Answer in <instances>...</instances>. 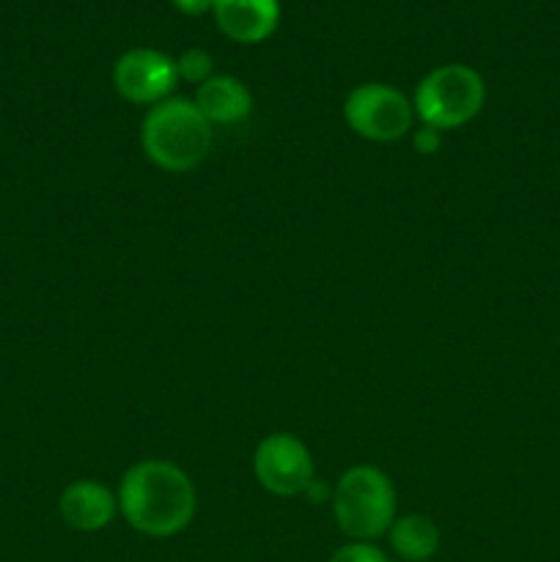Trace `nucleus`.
<instances>
[{
  "mask_svg": "<svg viewBox=\"0 0 560 562\" xmlns=\"http://www.w3.org/2000/svg\"><path fill=\"white\" fill-rule=\"evenodd\" d=\"M119 514L135 532L148 538H173L192 525L198 494L181 467L163 459L132 464L119 483Z\"/></svg>",
  "mask_w": 560,
  "mask_h": 562,
  "instance_id": "obj_1",
  "label": "nucleus"
},
{
  "mask_svg": "<svg viewBox=\"0 0 560 562\" xmlns=\"http://www.w3.org/2000/svg\"><path fill=\"white\" fill-rule=\"evenodd\" d=\"M214 130L192 99L170 97L154 104L141 124L143 154L168 173H187L209 157Z\"/></svg>",
  "mask_w": 560,
  "mask_h": 562,
  "instance_id": "obj_2",
  "label": "nucleus"
},
{
  "mask_svg": "<svg viewBox=\"0 0 560 562\" xmlns=\"http://www.w3.org/2000/svg\"><path fill=\"white\" fill-rule=\"evenodd\" d=\"M335 525L351 541H377L395 521L393 481L379 467L357 464L340 475L333 492Z\"/></svg>",
  "mask_w": 560,
  "mask_h": 562,
  "instance_id": "obj_3",
  "label": "nucleus"
},
{
  "mask_svg": "<svg viewBox=\"0 0 560 562\" xmlns=\"http://www.w3.org/2000/svg\"><path fill=\"white\" fill-rule=\"evenodd\" d=\"M486 102V86L475 69L464 64H445L428 71L415 88V115L423 126L437 132L470 124Z\"/></svg>",
  "mask_w": 560,
  "mask_h": 562,
  "instance_id": "obj_4",
  "label": "nucleus"
},
{
  "mask_svg": "<svg viewBox=\"0 0 560 562\" xmlns=\"http://www.w3.org/2000/svg\"><path fill=\"white\" fill-rule=\"evenodd\" d=\"M344 119L355 135L371 143H393L410 135L415 108L410 99L384 82H362L346 97Z\"/></svg>",
  "mask_w": 560,
  "mask_h": 562,
  "instance_id": "obj_5",
  "label": "nucleus"
},
{
  "mask_svg": "<svg viewBox=\"0 0 560 562\" xmlns=\"http://www.w3.org/2000/svg\"><path fill=\"white\" fill-rule=\"evenodd\" d=\"M253 475L275 497H300L316 483V467L307 445L294 434H269L253 453Z\"/></svg>",
  "mask_w": 560,
  "mask_h": 562,
  "instance_id": "obj_6",
  "label": "nucleus"
},
{
  "mask_svg": "<svg viewBox=\"0 0 560 562\" xmlns=\"http://www.w3.org/2000/svg\"><path fill=\"white\" fill-rule=\"evenodd\" d=\"M179 82L176 60L159 49L135 47L121 55L113 66V86L126 102L159 104L170 99V91Z\"/></svg>",
  "mask_w": 560,
  "mask_h": 562,
  "instance_id": "obj_7",
  "label": "nucleus"
},
{
  "mask_svg": "<svg viewBox=\"0 0 560 562\" xmlns=\"http://www.w3.org/2000/svg\"><path fill=\"white\" fill-rule=\"evenodd\" d=\"M58 514L77 532H99L119 514V499L99 481H75L58 499Z\"/></svg>",
  "mask_w": 560,
  "mask_h": 562,
  "instance_id": "obj_8",
  "label": "nucleus"
},
{
  "mask_svg": "<svg viewBox=\"0 0 560 562\" xmlns=\"http://www.w3.org/2000/svg\"><path fill=\"white\" fill-rule=\"evenodd\" d=\"M220 31L239 44L267 42L280 22L278 0H214Z\"/></svg>",
  "mask_w": 560,
  "mask_h": 562,
  "instance_id": "obj_9",
  "label": "nucleus"
},
{
  "mask_svg": "<svg viewBox=\"0 0 560 562\" xmlns=\"http://www.w3.org/2000/svg\"><path fill=\"white\" fill-rule=\"evenodd\" d=\"M192 102L203 113L209 124H236L245 121L253 110V93L242 80L231 75L209 77L203 86H198V93Z\"/></svg>",
  "mask_w": 560,
  "mask_h": 562,
  "instance_id": "obj_10",
  "label": "nucleus"
},
{
  "mask_svg": "<svg viewBox=\"0 0 560 562\" xmlns=\"http://www.w3.org/2000/svg\"><path fill=\"white\" fill-rule=\"evenodd\" d=\"M390 549L404 562H426L439 552V527L423 514H406L390 525Z\"/></svg>",
  "mask_w": 560,
  "mask_h": 562,
  "instance_id": "obj_11",
  "label": "nucleus"
},
{
  "mask_svg": "<svg viewBox=\"0 0 560 562\" xmlns=\"http://www.w3.org/2000/svg\"><path fill=\"white\" fill-rule=\"evenodd\" d=\"M176 71H179V80L203 86L209 77H214V60L206 49L192 47V49H184V53L176 58Z\"/></svg>",
  "mask_w": 560,
  "mask_h": 562,
  "instance_id": "obj_12",
  "label": "nucleus"
},
{
  "mask_svg": "<svg viewBox=\"0 0 560 562\" xmlns=\"http://www.w3.org/2000/svg\"><path fill=\"white\" fill-rule=\"evenodd\" d=\"M329 562H390L388 554L371 541H349L346 547L335 549Z\"/></svg>",
  "mask_w": 560,
  "mask_h": 562,
  "instance_id": "obj_13",
  "label": "nucleus"
},
{
  "mask_svg": "<svg viewBox=\"0 0 560 562\" xmlns=\"http://www.w3.org/2000/svg\"><path fill=\"white\" fill-rule=\"evenodd\" d=\"M412 143H415V148L421 154H437L439 146H443V132L432 130V126H423V130H417L412 135Z\"/></svg>",
  "mask_w": 560,
  "mask_h": 562,
  "instance_id": "obj_14",
  "label": "nucleus"
},
{
  "mask_svg": "<svg viewBox=\"0 0 560 562\" xmlns=\"http://www.w3.org/2000/svg\"><path fill=\"white\" fill-rule=\"evenodd\" d=\"M181 14H190V16H201L206 11L214 9V0H170Z\"/></svg>",
  "mask_w": 560,
  "mask_h": 562,
  "instance_id": "obj_15",
  "label": "nucleus"
}]
</instances>
